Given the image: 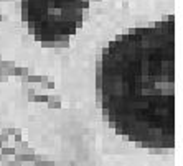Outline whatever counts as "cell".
Segmentation results:
<instances>
[{
	"label": "cell",
	"instance_id": "2",
	"mask_svg": "<svg viewBox=\"0 0 183 166\" xmlns=\"http://www.w3.org/2000/svg\"><path fill=\"white\" fill-rule=\"evenodd\" d=\"M93 0H21V20L40 43L68 41L82 27Z\"/></svg>",
	"mask_w": 183,
	"mask_h": 166
},
{
	"label": "cell",
	"instance_id": "1",
	"mask_svg": "<svg viewBox=\"0 0 183 166\" xmlns=\"http://www.w3.org/2000/svg\"><path fill=\"white\" fill-rule=\"evenodd\" d=\"M96 77L102 115L117 135L143 148L175 146V17L116 36Z\"/></svg>",
	"mask_w": 183,
	"mask_h": 166
}]
</instances>
